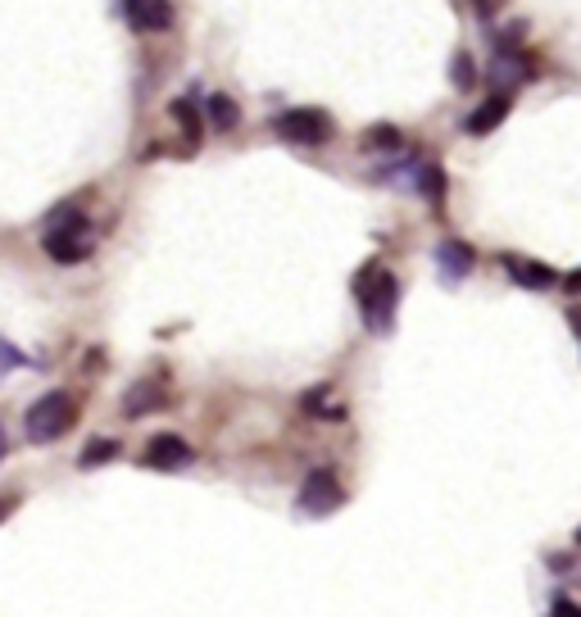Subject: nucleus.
Listing matches in <instances>:
<instances>
[{"label":"nucleus","mask_w":581,"mask_h":617,"mask_svg":"<svg viewBox=\"0 0 581 617\" xmlns=\"http://www.w3.org/2000/svg\"><path fill=\"white\" fill-rule=\"evenodd\" d=\"M296 504L309 513V518H327V513H336L345 504V490H341V481H336V472L332 468H314L305 481H300Z\"/></svg>","instance_id":"nucleus-5"},{"label":"nucleus","mask_w":581,"mask_h":617,"mask_svg":"<svg viewBox=\"0 0 581 617\" xmlns=\"http://www.w3.org/2000/svg\"><path fill=\"white\" fill-rule=\"evenodd\" d=\"M78 418V400L69 391H46L28 413H23V431H28V441H60L64 431L73 427Z\"/></svg>","instance_id":"nucleus-3"},{"label":"nucleus","mask_w":581,"mask_h":617,"mask_svg":"<svg viewBox=\"0 0 581 617\" xmlns=\"http://www.w3.org/2000/svg\"><path fill=\"white\" fill-rule=\"evenodd\" d=\"M119 454V441H96V445H87V454H82V468H96L100 459H114Z\"/></svg>","instance_id":"nucleus-16"},{"label":"nucleus","mask_w":581,"mask_h":617,"mask_svg":"<svg viewBox=\"0 0 581 617\" xmlns=\"http://www.w3.org/2000/svg\"><path fill=\"white\" fill-rule=\"evenodd\" d=\"M191 459H196V454H191V445L182 441V436H173V431L150 436V445L141 450V463H146V468H155V472H178V468H187Z\"/></svg>","instance_id":"nucleus-6"},{"label":"nucleus","mask_w":581,"mask_h":617,"mask_svg":"<svg viewBox=\"0 0 581 617\" xmlns=\"http://www.w3.org/2000/svg\"><path fill=\"white\" fill-rule=\"evenodd\" d=\"M568 291H581V268H577V273L568 277Z\"/></svg>","instance_id":"nucleus-19"},{"label":"nucleus","mask_w":581,"mask_h":617,"mask_svg":"<svg viewBox=\"0 0 581 617\" xmlns=\"http://www.w3.org/2000/svg\"><path fill=\"white\" fill-rule=\"evenodd\" d=\"M400 132H395V128H373V132H368V137H364V146H373V150H400Z\"/></svg>","instance_id":"nucleus-15"},{"label":"nucleus","mask_w":581,"mask_h":617,"mask_svg":"<svg viewBox=\"0 0 581 617\" xmlns=\"http://www.w3.org/2000/svg\"><path fill=\"white\" fill-rule=\"evenodd\" d=\"M509 105H513L509 96H491L482 109H473V114L463 118V132H468V137H486V132H495L504 123V114H509Z\"/></svg>","instance_id":"nucleus-9"},{"label":"nucleus","mask_w":581,"mask_h":617,"mask_svg":"<svg viewBox=\"0 0 581 617\" xmlns=\"http://www.w3.org/2000/svg\"><path fill=\"white\" fill-rule=\"evenodd\" d=\"M123 14H128L141 32H164V28H173V19H178L173 5H128Z\"/></svg>","instance_id":"nucleus-10"},{"label":"nucleus","mask_w":581,"mask_h":617,"mask_svg":"<svg viewBox=\"0 0 581 617\" xmlns=\"http://www.w3.org/2000/svg\"><path fill=\"white\" fill-rule=\"evenodd\" d=\"M173 118H178L182 128H187V155L200 146V114L191 100H173Z\"/></svg>","instance_id":"nucleus-12"},{"label":"nucleus","mask_w":581,"mask_h":617,"mask_svg":"<svg viewBox=\"0 0 581 617\" xmlns=\"http://www.w3.org/2000/svg\"><path fill=\"white\" fill-rule=\"evenodd\" d=\"M41 250H46L55 264H82V259L91 255V223L87 214H78V209H60V214L46 223V232H41Z\"/></svg>","instance_id":"nucleus-2"},{"label":"nucleus","mask_w":581,"mask_h":617,"mask_svg":"<svg viewBox=\"0 0 581 617\" xmlns=\"http://www.w3.org/2000/svg\"><path fill=\"white\" fill-rule=\"evenodd\" d=\"M205 114H209V123H214L218 132H232L241 123V109H237V100L232 96H209Z\"/></svg>","instance_id":"nucleus-11"},{"label":"nucleus","mask_w":581,"mask_h":617,"mask_svg":"<svg viewBox=\"0 0 581 617\" xmlns=\"http://www.w3.org/2000/svg\"><path fill=\"white\" fill-rule=\"evenodd\" d=\"M273 132L282 141H291V146H327V137H332V118L323 114V109H282V114L273 118Z\"/></svg>","instance_id":"nucleus-4"},{"label":"nucleus","mask_w":581,"mask_h":617,"mask_svg":"<svg viewBox=\"0 0 581 617\" xmlns=\"http://www.w3.org/2000/svg\"><path fill=\"white\" fill-rule=\"evenodd\" d=\"M504 268H509V277L518 286H527V291H550L554 282H559V273L545 264H532V259H518V255H504Z\"/></svg>","instance_id":"nucleus-8"},{"label":"nucleus","mask_w":581,"mask_h":617,"mask_svg":"<svg viewBox=\"0 0 581 617\" xmlns=\"http://www.w3.org/2000/svg\"><path fill=\"white\" fill-rule=\"evenodd\" d=\"M477 255H473V245H463V241H441L436 245V268H441L450 282H463V277L473 273Z\"/></svg>","instance_id":"nucleus-7"},{"label":"nucleus","mask_w":581,"mask_h":617,"mask_svg":"<svg viewBox=\"0 0 581 617\" xmlns=\"http://www.w3.org/2000/svg\"><path fill=\"white\" fill-rule=\"evenodd\" d=\"M159 404H164V400H159L155 386H132V400L123 404V413H128V418H141L146 409H159Z\"/></svg>","instance_id":"nucleus-13"},{"label":"nucleus","mask_w":581,"mask_h":617,"mask_svg":"<svg viewBox=\"0 0 581 617\" xmlns=\"http://www.w3.org/2000/svg\"><path fill=\"white\" fill-rule=\"evenodd\" d=\"M473 82H477V64H473V55H454V87L468 91Z\"/></svg>","instance_id":"nucleus-14"},{"label":"nucleus","mask_w":581,"mask_h":617,"mask_svg":"<svg viewBox=\"0 0 581 617\" xmlns=\"http://www.w3.org/2000/svg\"><path fill=\"white\" fill-rule=\"evenodd\" d=\"M577 545H581V531H577Z\"/></svg>","instance_id":"nucleus-20"},{"label":"nucleus","mask_w":581,"mask_h":617,"mask_svg":"<svg viewBox=\"0 0 581 617\" xmlns=\"http://www.w3.org/2000/svg\"><path fill=\"white\" fill-rule=\"evenodd\" d=\"M568 323H572V332H577V341H581V309H572Z\"/></svg>","instance_id":"nucleus-18"},{"label":"nucleus","mask_w":581,"mask_h":617,"mask_svg":"<svg viewBox=\"0 0 581 617\" xmlns=\"http://www.w3.org/2000/svg\"><path fill=\"white\" fill-rule=\"evenodd\" d=\"M550 617H581V604H572V599H554V604H550Z\"/></svg>","instance_id":"nucleus-17"},{"label":"nucleus","mask_w":581,"mask_h":617,"mask_svg":"<svg viewBox=\"0 0 581 617\" xmlns=\"http://www.w3.org/2000/svg\"><path fill=\"white\" fill-rule=\"evenodd\" d=\"M355 300H359V314H364L368 332L382 336L386 327H391L395 300H400V282H395V273H386L382 264H368L355 282Z\"/></svg>","instance_id":"nucleus-1"}]
</instances>
